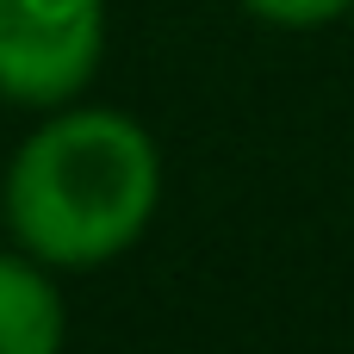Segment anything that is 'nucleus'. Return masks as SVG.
<instances>
[{
  "mask_svg": "<svg viewBox=\"0 0 354 354\" xmlns=\"http://www.w3.org/2000/svg\"><path fill=\"white\" fill-rule=\"evenodd\" d=\"M162 162L137 118L87 106L44 118L6 168V218L25 255L50 268H100L156 218Z\"/></svg>",
  "mask_w": 354,
  "mask_h": 354,
  "instance_id": "nucleus-1",
  "label": "nucleus"
},
{
  "mask_svg": "<svg viewBox=\"0 0 354 354\" xmlns=\"http://www.w3.org/2000/svg\"><path fill=\"white\" fill-rule=\"evenodd\" d=\"M106 44V0H0V93L19 106L75 100Z\"/></svg>",
  "mask_w": 354,
  "mask_h": 354,
  "instance_id": "nucleus-2",
  "label": "nucleus"
},
{
  "mask_svg": "<svg viewBox=\"0 0 354 354\" xmlns=\"http://www.w3.org/2000/svg\"><path fill=\"white\" fill-rule=\"evenodd\" d=\"M0 354H62V299L37 255H0Z\"/></svg>",
  "mask_w": 354,
  "mask_h": 354,
  "instance_id": "nucleus-3",
  "label": "nucleus"
},
{
  "mask_svg": "<svg viewBox=\"0 0 354 354\" xmlns=\"http://www.w3.org/2000/svg\"><path fill=\"white\" fill-rule=\"evenodd\" d=\"M255 19H268V25H292V31H311V25H330V19H342L354 0H243Z\"/></svg>",
  "mask_w": 354,
  "mask_h": 354,
  "instance_id": "nucleus-4",
  "label": "nucleus"
}]
</instances>
